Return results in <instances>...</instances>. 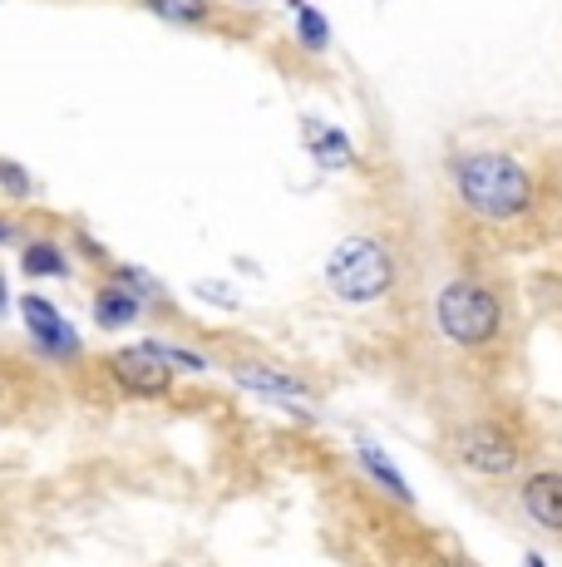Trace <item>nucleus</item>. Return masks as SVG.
I'll return each mask as SVG.
<instances>
[{
	"label": "nucleus",
	"instance_id": "nucleus-18",
	"mask_svg": "<svg viewBox=\"0 0 562 567\" xmlns=\"http://www.w3.org/2000/svg\"><path fill=\"white\" fill-rule=\"evenodd\" d=\"M528 567H548V563L543 558H528Z\"/></svg>",
	"mask_w": 562,
	"mask_h": 567
},
{
	"label": "nucleus",
	"instance_id": "nucleus-16",
	"mask_svg": "<svg viewBox=\"0 0 562 567\" xmlns=\"http://www.w3.org/2000/svg\"><path fill=\"white\" fill-rule=\"evenodd\" d=\"M0 178H6V193H10V198H30V173L20 168L15 158L0 163Z\"/></svg>",
	"mask_w": 562,
	"mask_h": 567
},
{
	"label": "nucleus",
	"instance_id": "nucleus-4",
	"mask_svg": "<svg viewBox=\"0 0 562 567\" xmlns=\"http://www.w3.org/2000/svg\"><path fill=\"white\" fill-rule=\"evenodd\" d=\"M454 460L483 478H503L518 468V444L503 430H493V424H464L454 434Z\"/></svg>",
	"mask_w": 562,
	"mask_h": 567
},
{
	"label": "nucleus",
	"instance_id": "nucleus-15",
	"mask_svg": "<svg viewBox=\"0 0 562 567\" xmlns=\"http://www.w3.org/2000/svg\"><path fill=\"white\" fill-rule=\"evenodd\" d=\"M148 346H154V351L164 355L173 370H192V375H202V370H208V361H202V355H192V351H178V346H164V341H148Z\"/></svg>",
	"mask_w": 562,
	"mask_h": 567
},
{
	"label": "nucleus",
	"instance_id": "nucleus-6",
	"mask_svg": "<svg viewBox=\"0 0 562 567\" xmlns=\"http://www.w3.org/2000/svg\"><path fill=\"white\" fill-rule=\"evenodd\" d=\"M114 375L124 380L128 390H138V395H164L168 380H173V365L154 351V346H134V351L114 355Z\"/></svg>",
	"mask_w": 562,
	"mask_h": 567
},
{
	"label": "nucleus",
	"instance_id": "nucleus-5",
	"mask_svg": "<svg viewBox=\"0 0 562 567\" xmlns=\"http://www.w3.org/2000/svg\"><path fill=\"white\" fill-rule=\"evenodd\" d=\"M20 316H25L30 336L40 341V351H45V355H60V361L80 355V336H74V326L64 321V316L50 307L45 297H25V301H20Z\"/></svg>",
	"mask_w": 562,
	"mask_h": 567
},
{
	"label": "nucleus",
	"instance_id": "nucleus-10",
	"mask_svg": "<svg viewBox=\"0 0 562 567\" xmlns=\"http://www.w3.org/2000/svg\"><path fill=\"white\" fill-rule=\"evenodd\" d=\"M311 154H316L321 168H351L355 154H351V138L331 124H316L311 128Z\"/></svg>",
	"mask_w": 562,
	"mask_h": 567
},
{
	"label": "nucleus",
	"instance_id": "nucleus-3",
	"mask_svg": "<svg viewBox=\"0 0 562 567\" xmlns=\"http://www.w3.org/2000/svg\"><path fill=\"white\" fill-rule=\"evenodd\" d=\"M499 297L483 287H473V281H449L445 291H439V326H445L449 341L459 346H483L499 336Z\"/></svg>",
	"mask_w": 562,
	"mask_h": 567
},
{
	"label": "nucleus",
	"instance_id": "nucleus-13",
	"mask_svg": "<svg viewBox=\"0 0 562 567\" xmlns=\"http://www.w3.org/2000/svg\"><path fill=\"white\" fill-rule=\"evenodd\" d=\"M25 271L30 277H64L70 267H64L55 243H35V247H25Z\"/></svg>",
	"mask_w": 562,
	"mask_h": 567
},
{
	"label": "nucleus",
	"instance_id": "nucleus-9",
	"mask_svg": "<svg viewBox=\"0 0 562 567\" xmlns=\"http://www.w3.org/2000/svg\"><path fill=\"white\" fill-rule=\"evenodd\" d=\"M355 460H361V468H365V474H371V478H381V484L391 488V494L399 498V504H415V494H409V484H405V478H399V468H395L391 460H385V454L375 450V444H355Z\"/></svg>",
	"mask_w": 562,
	"mask_h": 567
},
{
	"label": "nucleus",
	"instance_id": "nucleus-14",
	"mask_svg": "<svg viewBox=\"0 0 562 567\" xmlns=\"http://www.w3.org/2000/svg\"><path fill=\"white\" fill-rule=\"evenodd\" d=\"M296 20H301V40H306L311 50H326L331 45V25H326V16H321V10H311V6H301V0H296Z\"/></svg>",
	"mask_w": 562,
	"mask_h": 567
},
{
	"label": "nucleus",
	"instance_id": "nucleus-2",
	"mask_svg": "<svg viewBox=\"0 0 562 567\" xmlns=\"http://www.w3.org/2000/svg\"><path fill=\"white\" fill-rule=\"evenodd\" d=\"M326 281L341 301H375L391 291L395 281V267H391V252L371 237H345V243L331 252L326 261Z\"/></svg>",
	"mask_w": 562,
	"mask_h": 567
},
{
	"label": "nucleus",
	"instance_id": "nucleus-11",
	"mask_svg": "<svg viewBox=\"0 0 562 567\" xmlns=\"http://www.w3.org/2000/svg\"><path fill=\"white\" fill-rule=\"evenodd\" d=\"M134 316H138L134 291H100V301H94V321H100L104 331H118V326H128Z\"/></svg>",
	"mask_w": 562,
	"mask_h": 567
},
{
	"label": "nucleus",
	"instance_id": "nucleus-7",
	"mask_svg": "<svg viewBox=\"0 0 562 567\" xmlns=\"http://www.w3.org/2000/svg\"><path fill=\"white\" fill-rule=\"evenodd\" d=\"M523 508L538 528L562 533V474H533L523 484Z\"/></svg>",
	"mask_w": 562,
	"mask_h": 567
},
{
	"label": "nucleus",
	"instance_id": "nucleus-1",
	"mask_svg": "<svg viewBox=\"0 0 562 567\" xmlns=\"http://www.w3.org/2000/svg\"><path fill=\"white\" fill-rule=\"evenodd\" d=\"M454 188L473 213L493 217V223H508V217L528 213V203H533V178H528L523 163H513L508 154L459 158L454 163Z\"/></svg>",
	"mask_w": 562,
	"mask_h": 567
},
{
	"label": "nucleus",
	"instance_id": "nucleus-17",
	"mask_svg": "<svg viewBox=\"0 0 562 567\" xmlns=\"http://www.w3.org/2000/svg\"><path fill=\"white\" fill-rule=\"evenodd\" d=\"M435 567H469V563H459V558H449L445 553V558H435Z\"/></svg>",
	"mask_w": 562,
	"mask_h": 567
},
{
	"label": "nucleus",
	"instance_id": "nucleus-12",
	"mask_svg": "<svg viewBox=\"0 0 562 567\" xmlns=\"http://www.w3.org/2000/svg\"><path fill=\"white\" fill-rule=\"evenodd\" d=\"M158 20H173V25H202L208 20V0H144Z\"/></svg>",
	"mask_w": 562,
	"mask_h": 567
},
{
	"label": "nucleus",
	"instance_id": "nucleus-8",
	"mask_svg": "<svg viewBox=\"0 0 562 567\" xmlns=\"http://www.w3.org/2000/svg\"><path fill=\"white\" fill-rule=\"evenodd\" d=\"M232 380H237V385L262 390V395H287V400H301V395H306V385H301V380L272 375V370H262V365H232Z\"/></svg>",
	"mask_w": 562,
	"mask_h": 567
}]
</instances>
